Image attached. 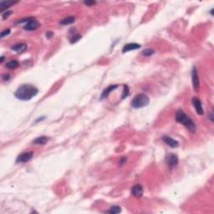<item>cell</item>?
Returning a JSON list of instances; mask_svg holds the SVG:
<instances>
[{"mask_svg":"<svg viewBox=\"0 0 214 214\" xmlns=\"http://www.w3.org/2000/svg\"><path fill=\"white\" fill-rule=\"evenodd\" d=\"M16 3L17 2H13V1H1L0 2V9H1V11L7 9L8 8L10 7L11 5H13Z\"/></svg>","mask_w":214,"mask_h":214,"instance_id":"obj_14","label":"cell"},{"mask_svg":"<svg viewBox=\"0 0 214 214\" xmlns=\"http://www.w3.org/2000/svg\"><path fill=\"white\" fill-rule=\"evenodd\" d=\"M121 212V208L118 206H113L110 210H109V213L111 214H117L120 213Z\"/></svg>","mask_w":214,"mask_h":214,"instance_id":"obj_18","label":"cell"},{"mask_svg":"<svg viewBox=\"0 0 214 214\" xmlns=\"http://www.w3.org/2000/svg\"><path fill=\"white\" fill-rule=\"evenodd\" d=\"M84 3H85V4H86V5H89V6H90V5H94V4H96V3L95 1H85Z\"/></svg>","mask_w":214,"mask_h":214,"instance_id":"obj_24","label":"cell"},{"mask_svg":"<svg viewBox=\"0 0 214 214\" xmlns=\"http://www.w3.org/2000/svg\"><path fill=\"white\" fill-rule=\"evenodd\" d=\"M48 140H49V137L42 136H39V137L33 140V143L38 144V145H44L48 142Z\"/></svg>","mask_w":214,"mask_h":214,"instance_id":"obj_15","label":"cell"},{"mask_svg":"<svg viewBox=\"0 0 214 214\" xmlns=\"http://www.w3.org/2000/svg\"><path fill=\"white\" fill-rule=\"evenodd\" d=\"M39 90L32 85L25 84L20 86L15 91L14 96L17 99L20 100H29L32 98L37 96Z\"/></svg>","mask_w":214,"mask_h":214,"instance_id":"obj_1","label":"cell"},{"mask_svg":"<svg viewBox=\"0 0 214 214\" xmlns=\"http://www.w3.org/2000/svg\"><path fill=\"white\" fill-rule=\"evenodd\" d=\"M126 161V158H125V157H123V158H121L120 160V165H122L123 163H125Z\"/></svg>","mask_w":214,"mask_h":214,"instance_id":"obj_27","label":"cell"},{"mask_svg":"<svg viewBox=\"0 0 214 214\" xmlns=\"http://www.w3.org/2000/svg\"><path fill=\"white\" fill-rule=\"evenodd\" d=\"M9 78H10V76H9V75H8V74H5V75L3 76V80H9Z\"/></svg>","mask_w":214,"mask_h":214,"instance_id":"obj_25","label":"cell"},{"mask_svg":"<svg viewBox=\"0 0 214 214\" xmlns=\"http://www.w3.org/2000/svg\"><path fill=\"white\" fill-rule=\"evenodd\" d=\"M213 112H211V113H210V118H211V121H213Z\"/></svg>","mask_w":214,"mask_h":214,"instance_id":"obj_28","label":"cell"},{"mask_svg":"<svg viewBox=\"0 0 214 214\" xmlns=\"http://www.w3.org/2000/svg\"><path fill=\"white\" fill-rule=\"evenodd\" d=\"M192 80H193V86L194 90L196 91L199 90V87H200V80H199V77H198V73H197V67L194 66L193 68V72H192Z\"/></svg>","mask_w":214,"mask_h":214,"instance_id":"obj_5","label":"cell"},{"mask_svg":"<svg viewBox=\"0 0 214 214\" xmlns=\"http://www.w3.org/2000/svg\"><path fill=\"white\" fill-rule=\"evenodd\" d=\"M19 23H25L24 29L28 31H33L40 27V23L33 18H28L26 19H22Z\"/></svg>","mask_w":214,"mask_h":214,"instance_id":"obj_4","label":"cell"},{"mask_svg":"<svg viewBox=\"0 0 214 214\" xmlns=\"http://www.w3.org/2000/svg\"><path fill=\"white\" fill-rule=\"evenodd\" d=\"M154 53H155V51L152 49H146L142 51V54L144 56H150Z\"/></svg>","mask_w":214,"mask_h":214,"instance_id":"obj_19","label":"cell"},{"mask_svg":"<svg viewBox=\"0 0 214 214\" xmlns=\"http://www.w3.org/2000/svg\"><path fill=\"white\" fill-rule=\"evenodd\" d=\"M162 140H163V141H164L166 144H167V145H168L170 147H171V148H176V147H177L178 145H179V143H178L177 140H174L173 138L168 136H164L162 137Z\"/></svg>","mask_w":214,"mask_h":214,"instance_id":"obj_9","label":"cell"},{"mask_svg":"<svg viewBox=\"0 0 214 214\" xmlns=\"http://www.w3.org/2000/svg\"><path fill=\"white\" fill-rule=\"evenodd\" d=\"M75 17L73 16H69L67 18H64V19H62L60 21V24L62 25H68V24H71L75 22Z\"/></svg>","mask_w":214,"mask_h":214,"instance_id":"obj_16","label":"cell"},{"mask_svg":"<svg viewBox=\"0 0 214 214\" xmlns=\"http://www.w3.org/2000/svg\"><path fill=\"white\" fill-rule=\"evenodd\" d=\"M9 33H10V29H5L4 31H3V32L1 33L0 37H1V38H3L4 36L8 35V34H9Z\"/></svg>","mask_w":214,"mask_h":214,"instance_id":"obj_22","label":"cell"},{"mask_svg":"<svg viewBox=\"0 0 214 214\" xmlns=\"http://www.w3.org/2000/svg\"><path fill=\"white\" fill-rule=\"evenodd\" d=\"M166 161L170 168H173L178 164V157L177 155L173 153H170L166 156Z\"/></svg>","mask_w":214,"mask_h":214,"instance_id":"obj_6","label":"cell"},{"mask_svg":"<svg viewBox=\"0 0 214 214\" xmlns=\"http://www.w3.org/2000/svg\"><path fill=\"white\" fill-rule=\"evenodd\" d=\"M117 87H118L117 85L108 86L107 88H106V89L104 90V91L102 92V94H101V96H100V99H101V100H103V99L106 98V97L108 96L109 95H110V93L111 91H113L114 90H116V89Z\"/></svg>","mask_w":214,"mask_h":214,"instance_id":"obj_13","label":"cell"},{"mask_svg":"<svg viewBox=\"0 0 214 214\" xmlns=\"http://www.w3.org/2000/svg\"><path fill=\"white\" fill-rule=\"evenodd\" d=\"M131 193L136 197H138V198L141 197L143 195V187L139 184H136L131 188Z\"/></svg>","mask_w":214,"mask_h":214,"instance_id":"obj_10","label":"cell"},{"mask_svg":"<svg viewBox=\"0 0 214 214\" xmlns=\"http://www.w3.org/2000/svg\"><path fill=\"white\" fill-rule=\"evenodd\" d=\"M11 13H12V11H7V12H5V13H3V19H7V18H9V16L11 15Z\"/></svg>","mask_w":214,"mask_h":214,"instance_id":"obj_23","label":"cell"},{"mask_svg":"<svg viewBox=\"0 0 214 214\" xmlns=\"http://www.w3.org/2000/svg\"><path fill=\"white\" fill-rule=\"evenodd\" d=\"M140 48V45L139 43H130L126 44L124 47H123V49H122V53H126L128 51H130V50H135V49H138Z\"/></svg>","mask_w":214,"mask_h":214,"instance_id":"obj_11","label":"cell"},{"mask_svg":"<svg viewBox=\"0 0 214 214\" xmlns=\"http://www.w3.org/2000/svg\"><path fill=\"white\" fill-rule=\"evenodd\" d=\"M80 39H81V35H80V34H78V33H75V35L70 39V43H76V42H77L78 40H80Z\"/></svg>","mask_w":214,"mask_h":214,"instance_id":"obj_20","label":"cell"},{"mask_svg":"<svg viewBox=\"0 0 214 214\" xmlns=\"http://www.w3.org/2000/svg\"><path fill=\"white\" fill-rule=\"evenodd\" d=\"M53 35V33L52 32L46 33V37H47V38H49H49H51Z\"/></svg>","mask_w":214,"mask_h":214,"instance_id":"obj_26","label":"cell"},{"mask_svg":"<svg viewBox=\"0 0 214 214\" xmlns=\"http://www.w3.org/2000/svg\"><path fill=\"white\" fill-rule=\"evenodd\" d=\"M19 62L17 61V60H11L9 62H8L7 64H6V67L7 68H9V69H11V70H13V69H16V68H18L19 67Z\"/></svg>","mask_w":214,"mask_h":214,"instance_id":"obj_17","label":"cell"},{"mask_svg":"<svg viewBox=\"0 0 214 214\" xmlns=\"http://www.w3.org/2000/svg\"><path fill=\"white\" fill-rule=\"evenodd\" d=\"M129 96V88L128 86H125L124 87V91H123V94H122V96H121V99H125L126 97H127Z\"/></svg>","mask_w":214,"mask_h":214,"instance_id":"obj_21","label":"cell"},{"mask_svg":"<svg viewBox=\"0 0 214 214\" xmlns=\"http://www.w3.org/2000/svg\"><path fill=\"white\" fill-rule=\"evenodd\" d=\"M33 153L29 151V152H23L21 153L16 159V162L19 163V162H27L29 160H30L32 159Z\"/></svg>","mask_w":214,"mask_h":214,"instance_id":"obj_7","label":"cell"},{"mask_svg":"<svg viewBox=\"0 0 214 214\" xmlns=\"http://www.w3.org/2000/svg\"><path fill=\"white\" fill-rule=\"evenodd\" d=\"M193 104L194 107H195V110H196L197 113L198 115H201V116L203 115L204 111L203 109V106H202V102L198 98H197V97L193 98Z\"/></svg>","mask_w":214,"mask_h":214,"instance_id":"obj_8","label":"cell"},{"mask_svg":"<svg viewBox=\"0 0 214 214\" xmlns=\"http://www.w3.org/2000/svg\"><path fill=\"white\" fill-rule=\"evenodd\" d=\"M3 60H4V57H3V56H2V57H1V60H0V62L2 63V62L3 61Z\"/></svg>","mask_w":214,"mask_h":214,"instance_id":"obj_29","label":"cell"},{"mask_svg":"<svg viewBox=\"0 0 214 214\" xmlns=\"http://www.w3.org/2000/svg\"><path fill=\"white\" fill-rule=\"evenodd\" d=\"M150 102V99L145 94H138L134 97L130 102L131 106L135 109H139L146 106Z\"/></svg>","mask_w":214,"mask_h":214,"instance_id":"obj_3","label":"cell"},{"mask_svg":"<svg viewBox=\"0 0 214 214\" xmlns=\"http://www.w3.org/2000/svg\"><path fill=\"white\" fill-rule=\"evenodd\" d=\"M12 49L14 50V51H16L17 53H21L23 52H24L27 49V45L25 43H16V44H14V45L12 46Z\"/></svg>","mask_w":214,"mask_h":214,"instance_id":"obj_12","label":"cell"},{"mask_svg":"<svg viewBox=\"0 0 214 214\" xmlns=\"http://www.w3.org/2000/svg\"><path fill=\"white\" fill-rule=\"evenodd\" d=\"M175 118H176L177 122L182 124L189 131H191L193 133L196 132V129L197 128H196L195 123L193 122V120L191 118L186 115V113L182 110H178L176 112Z\"/></svg>","mask_w":214,"mask_h":214,"instance_id":"obj_2","label":"cell"}]
</instances>
